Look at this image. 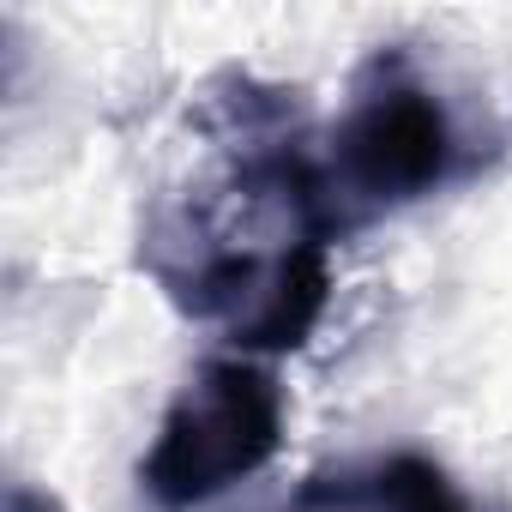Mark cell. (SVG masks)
Here are the masks:
<instances>
[{"label": "cell", "mask_w": 512, "mask_h": 512, "mask_svg": "<svg viewBox=\"0 0 512 512\" xmlns=\"http://www.w3.org/2000/svg\"><path fill=\"white\" fill-rule=\"evenodd\" d=\"M284 446V392L260 362H205L169 404L139 482L163 506H199L266 470Z\"/></svg>", "instance_id": "6da1fadb"}, {"label": "cell", "mask_w": 512, "mask_h": 512, "mask_svg": "<svg viewBox=\"0 0 512 512\" xmlns=\"http://www.w3.org/2000/svg\"><path fill=\"white\" fill-rule=\"evenodd\" d=\"M452 157H458V139L446 109L422 85L386 79L362 91V103L344 115L332 139V187L362 211H386L434 193L452 175Z\"/></svg>", "instance_id": "7a4b0ae2"}, {"label": "cell", "mask_w": 512, "mask_h": 512, "mask_svg": "<svg viewBox=\"0 0 512 512\" xmlns=\"http://www.w3.org/2000/svg\"><path fill=\"white\" fill-rule=\"evenodd\" d=\"M284 512H470L464 494L428 458H374L338 476H314Z\"/></svg>", "instance_id": "3957f363"}]
</instances>
